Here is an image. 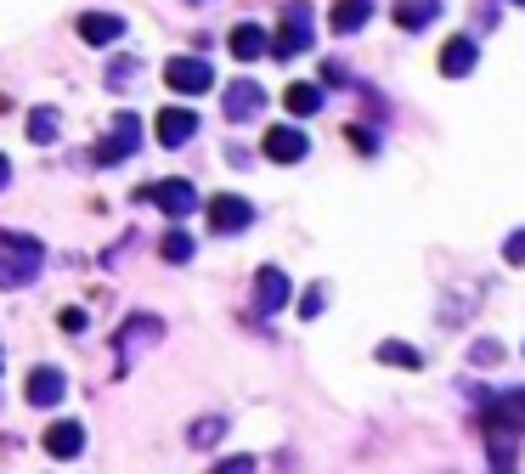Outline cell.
<instances>
[{
    "mask_svg": "<svg viewBox=\"0 0 525 474\" xmlns=\"http://www.w3.org/2000/svg\"><path fill=\"white\" fill-rule=\"evenodd\" d=\"M288 294H294V283H288L283 266H260L255 271V311H283Z\"/></svg>",
    "mask_w": 525,
    "mask_h": 474,
    "instance_id": "30bf717a",
    "label": "cell"
},
{
    "mask_svg": "<svg viewBox=\"0 0 525 474\" xmlns=\"http://www.w3.org/2000/svg\"><path fill=\"white\" fill-rule=\"evenodd\" d=\"M198 136V113L192 108H164L159 113V142L164 147H187Z\"/></svg>",
    "mask_w": 525,
    "mask_h": 474,
    "instance_id": "2e32d148",
    "label": "cell"
},
{
    "mask_svg": "<svg viewBox=\"0 0 525 474\" xmlns=\"http://www.w3.org/2000/svg\"><path fill=\"white\" fill-rule=\"evenodd\" d=\"M503 356H509L503 339H475V345H469V362H475V367H497Z\"/></svg>",
    "mask_w": 525,
    "mask_h": 474,
    "instance_id": "4316f807",
    "label": "cell"
},
{
    "mask_svg": "<svg viewBox=\"0 0 525 474\" xmlns=\"http://www.w3.org/2000/svg\"><path fill=\"white\" fill-rule=\"evenodd\" d=\"M322 305H328V288H305V294H300V316H305V322H317V316H322Z\"/></svg>",
    "mask_w": 525,
    "mask_h": 474,
    "instance_id": "83f0119b",
    "label": "cell"
},
{
    "mask_svg": "<svg viewBox=\"0 0 525 474\" xmlns=\"http://www.w3.org/2000/svg\"><path fill=\"white\" fill-rule=\"evenodd\" d=\"M475 63H480V46L469 40V34H452V40L441 46V74H446V79L475 74Z\"/></svg>",
    "mask_w": 525,
    "mask_h": 474,
    "instance_id": "5bb4252c",
    "label": "cell"
},
{
    "mask_svg": "<svg viewBox=\"0 0 525 474\" xmlns=\"http://www.w3.org/2000/svg\"><path fill=\"white\" fill-rule=\"evenodd\" d=\"M192 249H198V243H192V237L181 232V221H175L170 232L159 237V254H164V266H187V260H192Z\"/></svg>",
    "mask_w": 525,
    "mask_h": 474,
    "instance_id": "44dd1931",
    "label": "cell"
},
{
    "mask_svg": "<svg viewBox=\"0 0 525 474\" xmlns=\"http://www.w3.org/2000/svg\"><path fill=\"white\" fill-rule=\"evenodd\" d=\"M367 23H373V0H334V12H328V29H334L339 40L362 34Z\"/></svg>",
    "mask_w": 525,
    "mask_h": 474,
    "instance_id": "4fadbf2b",
    "label": "cell"
},
{
    "mask_svg": "<svg viewBox=\"0 0 525 474\" xmlns=\"http://www.w3.org/2000/svg\"><path fill=\"white\" fill-rule=\"evenodd\" d=\"M503 266H525V226L503 237Z\"/></svg>",
    "mask_w": 525,
    "mask_h": 474,
    "instance_id": "f546056e",
    "label": "cell"
},
{
    "mask_svg": "<svg viewBox=\"0 0 525 474\" xmlns=\"http://www.w3.org/2000/svg\"><path fill=\"white\" fill-rule=\"evenodd\" d=\"M311 40H317V34H311V6H305V0H288L283 6V34H277L271 57H277V63H294L300 51H311Z\"/></svg>",
    "mask_w": 525,
    "mask_h": 474,
    "instance_id": "277c9868",
    "label": "cell"
},
{
    "mask_svg": "<svg viewBox=\"0 0 525 474\" xmlns=\"http://www.w3.org/2000/svg\"><path fill=\"white\" fill-rule=\"evenodd\" d=\"M164 339V322L153 311H142V316H125L119 322V333H113V356H119V373H125L136 356H147V350Z\"/></svg>",
    "mask_w": 525,
    "mask_h": 474,
    "instance_id": "6da1fadb",
    "label": "cell"
},
{
    "mask_svg": "<svg viewBox=\"0 0 525 474\" xmlns=\"http://www.w3.org/2000/svg\"><path fill=\"white\" fill-rule=\"evenodd\" d=\"M6 187H12V158L0 153V192H6Z\"/></svg>",
    "mask_w": 525,
    "mask_h": 474,
    "instance_id": "1f68e13d",
    "label": "cell"
},
{
    "mask_svg": "<svg viewBox=\"0 0 525 474\" xmlns=\"http://www.w3.org/2000/svg\"><path fill=\"white\" fill-rule=\"evenodd\" d=\"M0 249H23V254H40V260H46V243H40V237H23V232H0Z\"/></svg>",
    "mask_w": 525,
    "mask_h": 474,
    "instance_id": "f1b7e54d",
    "label": "cell"
},
{
    "mask_svg": "<svg viewBox=\"0 0 525 474\" xmlns=\"http://www.w3.org/2000/svg\"><path fill=\"white\" fill-rule=\"evenodd\" d=\"M283 102H288V113H294V119H311V113H317L328 96H322L317 79H294V85L283 91Z\"/></svg>",
    "mask_w": 525,
    "mask_h": 474,
    "instance_id": "d6986e66",
    "label": "cell"
},
{
    "mask_svg": "<svg viewBox=\"0 0 525 474\" xmlns=\"http://www.w3.org/2000/svg\"><path fill=\"white\" fill-rule=\"evenodd\" d=\"M136 74H142V57H130V51H119V57L108 63V74H102V85H108V91L119 96V91H130V79H136Z\"/></svg>",
    "mask_w": 525,
    "mask_h": 474,
    "instance_id": "ffe728a7",
    "label": "cell"
},
{
    "mask_svg": "<svg viewBox=\"0 0 525 474\" xmlns=\"http://www.w3.org/2000/svg\"><path fill=\"white\" fill-rule=\"evenodd\" d=\"M204 209H209V232L215 237H243L255 226V204L238 198V192H221V198H209Z\"/></svg>",
    "mask_w": 525,
    "mask_h": 474,
    "instance_id": "5b68a950",
    "label": "cell"
},
{
    "mask_svg": "<svg viewBox=\"0 0 525 474\" xmlns=\"http://www.w3.org/2000/svg\"><path fill=\"white\" fill-rule=\"evenodd\" d=\"M497 424L525 429V390H503L497 395Z\"/></svg>",
    "mask_w": 525,
    "mask_h": 474,
    "instance_id": "484cf974",
    "label": "cell"
},
{
    "mask_svg": "<svg viewBox=\"0 0 525 474\" xmlns=\"http://www.w3.org/2000/svg\"><path fill=\"white\" fill-rule=\"evenodd\" d=\"M136 147H142V119H136V113H119L113 130L91 147V164H96V170H113V164H125Z\"/></svg>",
    "mask_w": 525,
    "mask_h": 474,
    "instance_id": "7a4b0ae2",
    "label": "cell"
},
{
    "mask_svg": "<svg viewBox=\"0 0 525 474\" xmlns=\"http://www.w3.org/2000/svg\"><path fill=\"white\" fill-rule=\"evenodd\" d=\"M40 254H23V249H0V288H29L40 277Z\"/></svg>",
    "mask_w": 525,
    "mask_h": 474,
    "instance_id": "7c38bea8",
    "label": "cell"
},
{
    "mask_svg": "<svg viewBox=\"0 0 525 474\" xmlns=\"http://www.w3.org/2000/svg\"><path fill=\"white\" fill-rule=\"evenodd\" d=\"M260 108H266V85H260V79H232V85H226V96H221L226 125H249Z\"/></svg>",
    "mask_w": 525,
    "mask_h": 474,
    "instance_id": "8992f818",
    "label": "cell"
},
{
    "mask_svg": "<svg viewBox=\"0 0 525 474\" xmlns=\"http://www.w3.org/2000/svg\"><path fill=\"white\" fill-rule=\"evenodd\" d=\"M57 463H74L85 452V424H74V418H63V424H51L46 429V441H40Z\"/></svg>",
    "mask_w": 525,
    "mask_h": 474,
    "instance_id": "8fae6325",
    "label": "cell"
},
{
    "mask_svg": "<svg viewBox=\"0 0 525 474\" xmlns=\"http://www.w3.org/2000/svg\"><path fill=\"white\" fill-rule=\"evenodd\" d=\"M226 46H232V57H238V63H260V57L271 51V40H266V29H260V23H238Z\"/></svg>",
    "mask_w": 525,
    "mask_h": 474,
    "instance_id": "ac0fdd59",
    "label": "cell"
},
{
    "mask_svg": "<svg viewBox=\"0 0 525 474\" xmlns=\"http://www.w3.org/2000/svg\"><path fill=\"white\" fill-rule=\"evenodd\" d=\"M187 6H209V0H187Z\"/></svg>",
    "mask_w": 525,
    "mask_h": 474,
    "instance_id": "836d02e7",
    "label": "cell"
},
{
    "mask_svg": "<svg viewBox=\"0 0 525 474\" xmlns=\"http://www.w3.org/2000/svg\"><path fill=\"white\" fill-rule=\"evenodd\" d=\"M514 435H520V429H509V424L492 429V452H486V463H492V469H514V463H520V452H514Z\"/></svg>",
    "mask_w": 525,
    "mask_h": 474,
    "instance_id": "7402d4cb",
    "label": "cell"
},
{
    "mask_svg": "<svg viewBox=\"0 0 525 474\" xmlns=\"http://www.w3.org/2000/svg\"><path fill=\"white\" fill-rule=\"evenodd\" d=\"M0 373H6V345H0Z\"/></svg>",
    "mask_w": 525,
    "mask_h": 474,
    "instance_id": "d6a6232c",
    "label": "cell"
},
{
    "mask_svg": "<svg viewBox=\"0 0 525 474\" xmlns=\"http://www.w3.org/2000/svg\"><path fill=\"white\" fill-rule=\"evenodd\" d=\"M260 153H266L271 164H300V158L311 153V136H305L300 125H271L266 142H260Z\"/></svg>",
    "mask_w": 525,
    "mask_h": 474,
    "instance_id": "9c48e42d",
    "label": "cell"
},
{
    "mask_svg": "<svg viewBox=\"0 0 525 474\" xmlns=\"http://www.w3.org/2000/svg\"><path fill=\"white\" fill-rule=\"evenodd\" d=\"M514 6H525V0H514Z\"/></svg>",
    "mask_w": 525,
    "mask_h": 474,
    "instance_id": "e575fe53",
    "label": "cell"
},
{
    "mask_svg": "<svg viewBox=\"0 0 525 474\" xmlns=\"http://www.w3.org/2000/svg\"><path fill=\"white\" fill-rule=\"evenodd\" d=\"M164 85H170L175 96H204L209 85H215V68H209L204 57H170V63H164Z\"/></svg>",
    "mask_w": 525,
    "mask_h": 474,
    "instance_id": "52a82bcc",
    "label": "cell"
},
{
    "mask_svg": "<svg viewBox=\"0 0 525 474\" xmlns=\"http://www.w3.org/2000/svg\"><path fill=\"white\" fill-rule=\"evenodd\" d=\"M136 204H159L164 221H187L192 209H198V187L192 181H153V187H136Z\"/></svg>",
    "mask_w": 525,
    "mask_h": 474,
    "instance_id": "3957f363",
    "label": "cell"
},
{
    "mask_svg": "<svg viewBox=\"0 0 525 474\" xmlns=\"http://www.w3.org/2000/svg\"><path fill=\"white\" fill-rule=\"evenodd\" d=\"M57 136H63V113L57 108H34L29 113V142L46 147V142H57Z\"/></svg>",
    "mask_w": 525,
    "mask_h": 474,
    "instance_id": "cb8c5ba5",
    "label": "cell"
},
{
    "mask_svg": "<svg viewBox=\"0 0 525 474\" xmlns=\"http://www.w3.org/2000/svg\"><path fill=\"white\" fill-rule=\"evenodd\" d=\"M187 441L198 446V452H209V446L226 441V412H215V418H198V424L187 429Z\"/></svg>",
    "mask_w": 525,
    "mask_h": 474,
    "instance_id": "d4e9b609",
    "label": "cell"
},
{
    "mask_svg": "<svg viewBox=\"0 0 525 474\" xmlns=\"http://www.w3.org/2000/svg\"><path fill=\"white\" fill-rule=\"evenodd\" d=\"M384 367H407V373H418L424 367V356H418V345H401V339H384L379 350H373Z\"/></svg>",
    "mask_w": 525,
    "mask_h": 474,
    "instance_id": "603a6c76",
    "label": "cell"
},
{
    "mask_svg": "<svg viewBox=\"0 0 525 474\" xmlns=\"http://www.w3.org/2000/svg\"><path fill=\"white\" fill-rule=\"evenodd\" d=\"M80 40L85 46H113V40H125V17L119 12H85L80 17Z\"/></svg>",
    "mask_w": 525,
    "mask_h": 474,
    "instance_id": "9a60e30c",
    "label": "cell"
},
{
    "mask_svg": "<svg viewBox=\"0 0 525 474\" xmlns=\"http://www.w3.org/2000/svg\"><path fill=\"white\" fill-rule=\"evenodd\" d=\"M441 17V0H396V29L401 34H424Z\"/></svg>",
    "mask_w": 525,
    "mask_h": 474,
    "instance_id": "e0dca14e",
    "label": "cell"
},
{
    "mask_svg": "<svg viewBox=\"0 0 525 474\" xmlns=\"http://www.w3.org/2000/svg\"><path fill=\"white\" fill-rule=\"evenodd\" d=\"M63 395H68V373H63V367H34L29 384H23V401L40 407V412L63 407Z\"/></svg>",
    "mask_w": 525,
    "mask_h": 474,
    "instance_id": "ba28073f",
    "label": "cell"
},
{
    "mask_svg": "<svg viewBox=\"0 0 525 474\" xmlns=\"http://www.w3.org/2000/svg\"><path fill=\"white\" fill-rule=\"evenodd\" d=\"M57 322H63V333H85V311H80V305H68Z\"/></svg>",
    "mask_w": 525,
    "mask_h": 474,
    "instance_id": "4dcf8cb0",
    "label": "cell"
}]
</instances>
